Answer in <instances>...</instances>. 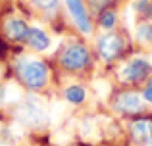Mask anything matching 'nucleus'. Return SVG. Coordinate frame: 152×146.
Listing matches in <instances>:
<instances>
[{
	"instance_id": "obj_1",
	"label": "nucleus",
	"mask_w": 152,
	"mask_h": 146,
	"mask_svg": "<svg viewBox=\"0 0 152 146\" xmlns=\"http://www.w3.org/2000/svg\"><path fill=\"white\" fill-rule=\"evenodd\" d=\"M15 69H18V77L29 90H41L48 83V68L41 60L19 58Z\"/></svg>"
},
{
	"instance_id": "obj_2",
	"label": "nucleus",
	"mask_w": 152,
	"mask_h": 146,
	"mask_svg": "<svg viewBox=\"0 0 152 146\" xmlns=\"http://www.w3.org/2000/svg\"><path fill=\"white\" fill-rule=\"evenodd\" d=\"M91 56L89 50H87L85 44L81 42H73V44H67L64 48L62 56H60V64L67 69V71H81L89 65Z\"/></svg>"
},
{
	"instance_id": "obj_3",
	"label": "nucleus",
	"mask_w": 152,
	"mask_h": 146,
	"mask_svg": "<svg viewBox=\"0 0 152 146\" xmlns=\"http://www.w3.org/2000/svg\"><path fill=\"white\" fill-rule=\"evenodd\" d=\"M152 71V65L150 62H146L145 58H135V60L127 62L121 69V79L127 83H139V81H145L146 77Z\"/></svg>"
},
{
	"instance_id": "obj_4",
	"label": "nucleus",
	"mask_w": 152,
	"mask_h": 146,
	"mask_svg": "<svg viewBox=\"0 0 152 146\" xmlns=\"http://www.w3.org/2000/svg\"><path fill=\"white\" fill-rule=\"evenodd\" d=\"M123 38L115 33H108V35H102L98 38V52H100V58L104 62H112L123 52Z\"/></svg>"
},
{
	"instance_id": "obj_5",
	"label": "nucleus",
	"mask_w": 152,
	"mask_h": 146,
	"mask_svg": "<svg viewBox=\"0 0 152 146\" xmlns=\"http://www.w3.org/2000/svg\"><path fill=\"white\" fill-rule=\"evenodd\" d=\"M64 2H66L71 19L79 27V31L89 35L91 33V19H89V14H87V8L83 4V0H64Z\"/></svg>"
},
{
	"instance_id": "obj_6",
	"label": "nucleus",
	"mask_w": 152,
	"mask_h": 146,
	"mask_svg": "<svg viewBox=\"0 0 152 146\" xmlns=\"http://www.w3.org/2000/svg\"><path fill=\"white\" fill-rule=\"evenodd\" d=\"M2 31L12 42H25L27 33H29V25L19 17H8L6 21H4Z\"/></svg>"
},
{
	"instance_id": "obj_7",
	"label": "nucleus",
	"mask_w": 152,
	"mask_h": 146,
	"mask_svg": "<svg viewBox=\"0 0 152 146\" xmlns=\"http://www.w3.org/2000/svg\"><path fill=\"white\" fill-rule=\"evenodd\" d=\"M27 46L37 52H45V50L50 48V38L41 27H29V33H27V38H25Z\"/></svg>"
},
{
	"instance_id": "obj_8",
	"label": "nucleus",
	"mask_w": 152,
	"mask_h": 146,
	"mask_svg": "<svg viewBox=\"0 0 152 146\" xmlns=\"http://www.w3.org/2000/svg\"><path fill=\"white\" fill-rule=\"evenodd\" d=\"M115 108L121 110V112L133 113V112H139V110L142 108V104H141L139 94H135V92H123V94H119V96L115 98Z\"/></svg>"
},
{
	"instance_id": "obj_9",
	"label": "nucleus",
	"mask_w": 152,
	"mask_h": 146,
	"mask_svg": "<svg viewBox=\"0 0 152 146\" xmlns=\"http://www.w3.org/2000/svg\"><path fill=\"white\" fill-rule=\"evenodd\" d=\"M19 117H21V121H25V123H31V125H35V123H41V121H45V113H42V110L39 108V106H35V104H25V106H21V110H19Z\"/></svg>"
},
{
	"instance_id": "obj_10",
	"label": "nucleus",
	"mask_w": 152,
	"mask_h": 146,
	"mask_svg": "<svg viewBox=\"0 0 152 146\" xmlns=\"http://www.w3.org/2000/svg\"><path fill=\"white\" fill-rule=\"evenodd\" d=\"M64 96H66V100L69 102V104H81L83 100H85V89L79 85H71L67 86L66 90H64Z\"/></svg>"
},
{
	"instance_id": "obj_11",
	"label": "nucleus",
	"mask_w": 152,
	"mask_h": 146,
	"mask_svg": "<svg viewBox=\"0 0 152 146\" xmlns=\"http://www.w3.org/2000/svg\"><path fill=\"white\" fill-rule=\"evenodd\" d=\"M131 133H133V139L137 140V142H145V140H148V121H146V119L135 121V125L131 127Z\"/></svg>"
},
{
	"instance_id": "obj_12",
	"label": "nucleus",
	"mask_w": 152,
	"mask_h": 146,
	"mask_svg": "<svg viewBox=\"0 0 152 146\" xmlns=\"http://www.w3.org/2000/svg\"><path fill=\"white\" fill-rule=\"evenodd\" d=\"M137 38L145 44H152V25L150 23H142L137 29Z\"/></svg>"
},
{
	"instance_id": "obj_13",
	"label": "nucleus",
	"mask_w": 152,
	"mask_h": 146,
	"mask_svg": "<svg viewBox=\"0 0 152 146\" xmlns=\"http://www.w3.org/2000/svg\"><path fill=\"white\" fill-rule=\"evenodd\" d=\"M98 23H100L104 29H112V27L115 25V14L114 12H100Z\"/></svg>"
},
{
	"instance_id": "obj_14",
	"label": "nucleus",
	"mask_w": 152,
	"mask_h": 146,
	"mask_svg": "<svg viewBox=\"0 0 152 146\" xmlns=\"http://www.w3.org/2000/svg\"><path fill=\"white\" fill-rule=\"evenodd\" d=\"M31 2L42 12H50V10H54V8L58 6V0H31Z\"/></svg>"
},
{
	"instance_id": "obj_15",
	"label": "nucleus",
	"mask_w": 152,
	"mask_h": 146,
	"mask_svg": "<svg viewBox=\"0 0 152 146\" xmlns=\"http://www.w3.org/2000/svg\"><path fill=\"white\" fill-rule=\"evenodd\" d=\"M112 0H89V6L93 8V10H96V12H100L106 4H110Z\"/></svg>"
},
{
	"instance_id": "obj_16",
	"label": "nucleus",
	"mask_w": 152,
	"mask_h": 146,
	"mask_svg": "<svg viewBox=\"0 0 152 146\" xmlns=\"http://www.w3.org/2000/svg\"><path fill=\"white\" fill-rule=\"evenodd\" d=\"M142 96H145V100H148V102H152V77H150L148 85H146L145 92H142Z\"/></svg>"
},
{
	"instance_id": "obj_17",
	"label": "nucleus",
	"mask_w": 152,
	"mask_h": 146,
	"mask_svg": "<svg viewBox=\"0 0 152 146\" xmlns=\"http://www.w3.org/2000/svg\"><path fill=\"white\" fill-rule=\"evenodd\" d=\"M6 102V86L4 85H0V106Z\"/></svg>"
},
{
	"instance_id": "obj_18",
	"label": "nucleus",
	"mask_w": 152,
	"mask_h": 146,
	"mask_svg": "<svg viewBox=\"0 0 152 146\" xmlns=\"http://www.w3.org/2000/svg\"><path fill=\"white\" fill-rule=\"evenodd\" d=\"M148 142L152 144V121H148Z\"/></svg>"
}]
</instances>
